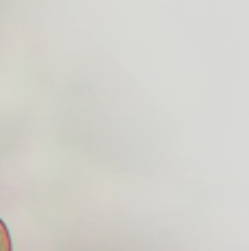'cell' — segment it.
Instances as JSON below:
<instances>
[{"mask_svg":"<svg viewBox=\"0 0 249 251\" xmlns=\"http://www.w3.org/2000/svg\"><path fill=\"white\" fill-rule=\"evenodd\" d=\"M0 251H11V236H9L7 225L0 219Z\"/></svg>","mask_w":249,"mask_h":251,"instance_id":"cell-1","label":"cell"}]
</instances>
